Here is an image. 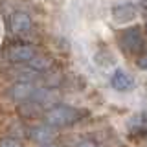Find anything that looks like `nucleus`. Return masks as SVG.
I'll use <instances>...</instances> for the list:
<instances>
[{"instance_id":"nucleus-1","label":"nucleus","mask_w":147,"mask_h":147,"mask_svg":"<svg viewBox=\"0 0 147 147\" xmlns=\"http://www.w3.org/2000/svg\"><path fill=\"white\" fill-rule=\"evenodd\" d=\"M83 116L81 110L68 107V105H55V107L48 109L44 114V121L50 127H68L74 125L76 121H79Z\"/></svg>"},{"instance_id":"nucleus-2","label":"nucleus","mask_w":147,"mask_h":147,"mask_svg":"<svg viewBox=\"0 0 147 147\" xmlns=\"http://www.w3.org/2000/svg\"><path fill=\"white\" fill-rule=\"evenodd\" d=\"M40 90V86H37L33 81H17L15 85L9 88V98L18 103H28V101H33L37 92Z\"/></svg>"},{"instance_id":"nucleus-3","label":"nucleus","mask_w":147,"mask_h":147,"mask_svg":"<svg viewBox=\"0 0 147 147\" xmlns=\"http://www.w3.org/2000/svg\"><path fill=\"white\" fill-rule=\"evenodd\" d=\"M119 44L129 53H138L140 50H144V35H142L140 28H136V26L127 28L119 35Z\"/></svg>"},{"instance_id":"nucleus-4","label":"nucleus","mask_w":147,"mask_h":147,"mask_svg":"<svg viewBox=\"0 0 147 147\" xmlns=\"http://www.w3.org/2000/svg\"><path fill=\"white\" fill-rule=\"evenodd\" d=\"M7 59L17 64H26L37 55V50L31 44H13L7 48Z\"/></svg>"},{"instance_id":"nucleus-5","label":"nucleus","mask_w":147,"mask_h":147,"mask_svg":"<svg viewBox=\"0 0 147 147\" xmlns=\"http://www.w3.org/2000/svg\"><path fill=\"white\" fill-rule=\"evenodd\" d=\"M9 28H11L13 33L17 35H26L31 31V28H33V22H31V18L28 13L24 11H15L11 17H9Z\"/></svg>"},{"instance_id":"nucleus-6","label":"nucleus","mask_w":147,"mask_h":147,"mask_svg":"<svg viewBox=\"0 0 147 147\" xmlns=\"http://www.w3.org/2000/svg\"><path fill=\"white\" fill-rule=\"evenodd\" d=\"M110 85L118 92H129L134 86V79H132L125 70H116L112 74V77H110Z\"/></svg>"},{"instance_id":"nucleus-7","label":"nucleus","mask_w":147,"mask_h":147,"mask_svg":"<svg viewBox=\"0 0 147 147\" xmlns=\"http://www.w3.org/2000/svg\"><path fill=\"white\" fill-rule=\"evenodd\" d=\"M53 131L50 127H46V125H39V127H33L31 129V138H33L35 142H39L40 145H44V144H52L53 142Z\"/></svg>"},{"instance_id":"nucleus-8","label":"nucleus","mask_w":147,"mask_h":147,"mask_svg":"<svg viewBox=\"0 0 147 147\" xmlns=\"http://www.w3.org/2000/svg\"><path fill=\"white\" fill-rule=\"evenodd\" d=\"M112 15H114V20L118 22H129L136 17V7L132 4H123V6L114 7Z\"/></svg>"},{"instance_id":"nucleus-9","label":"nucleus","mask_w":147,"mask_h":147,"mask_svg":"<svg viewBox=\"0 0 147 147\" xmlns=\"http://www.w3.org/2000/svg\"><path fill=\"white\" fill-rule=\"evenodd\" d=\"M0 147H22V145L15 138H4V140H0Z\"/></svg>"},{"instance_id":"nucleus-10","label":"nucleus","mask_w":147,"mask_h":147,"mask_svg":"<svg viewBox=\"0 0 147 147\" xmlns=\"http://www.w3.org/2000/svg\"><path fill=\"white\" fill-rule=\"evenodd\" d=\"M136 64H138V68H142V70H147V50L136 59Z\"/></svg>"},{"instance_id":"nucleus-11","label":"nucleus","mask_w":147,"mask_h":147,"mask_svg":"<svg viewBox=\"0 0 147 147\" xmlns=\"http://www.w3.org/2000/svg\"><path fill=\"white\" fill-rule=\"evenodd\" d=\"M76 147H98L96 145V142H92V140H81V142H77Z\"/></svg>"},{"instance_id":"nucleus-12","label":"nucleus","mask_w":147,"mask_h":147,"mask_svg":"<svg viewBox=\"0 0 147 147\" xmlns=\"http://www.w3.org/2000/svg\"><path fill=\"white\" fill-rule=\"evenodd\" d=\"M42 147H55V145H52V144H44Z\"/></svg>"},{"instance_id":"nucleus-13","label":"nucleus","mask_w":147,"mask_h":147,"mask_svg":"<svg viewBox=\"0 0 147 147\" xmlns=\"http://www.w3.org/2000/svg\"><path fill=\"white\" fill-rule=\"evenodd\" d=\"M145 33H147V18H145Z\"/></svg>"}]
</instances>
